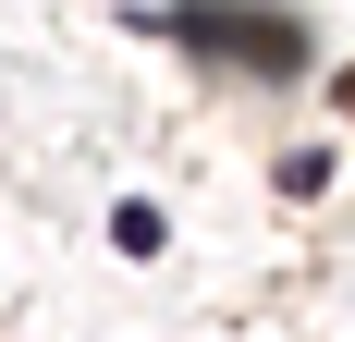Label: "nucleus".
<instances>
[{"instance_id": "obj_3", "label": "nucleus", "mask_w": 355, "mask_h": 342, "mask_svg": "<svg viewBox=\"0 0 355 342\" xmlns=\"http://www.w3.org/2000/svg\"><path fill=\"white\" fill-rule=\"evenodd\" d=\"M331 183V147H282V196H319Z\"/></svg>"}, {"instance_id": "obj_1", "label": "nucleus", "mask_w": 355, "mask_h": 342, "mask_svg": "<svg viewBox=\"0 0 355 342\" xmlns=\"http://www.w3.org/2000/svg\"><path fill=\"white\" fill-rule=\"evenodd\" d=\"M135 25H147V37H172V49H196V62L257 73V86L319 73V49H306V25H294L282 0H159V12H135Z\"/></svg>"}, {"instance_id": "obj_2", "label": "nucleus", "mask_w": 355, "mask_h": 342, "mask_svg": "<svg viewBox=\"0 0 355 342\" xmlns=\"http://www.w3.org/2000/svg\"><path fill=\"white\" fill-rule=\"evenodd\" d=\"M110 244H123V257H159V244H172V220H159L147 196H123V208H110Z\"/></svg>"}]
</instances>
